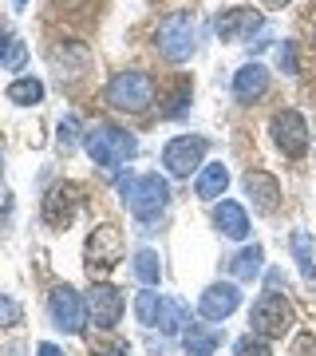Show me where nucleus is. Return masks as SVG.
<instances>
[{
  "label": "nucleus",
  "mask_w": 316,
  "mask_h": 356,
  "mask_svg": "<svg viewBox=\"0 0 316 356\" xmlns=\"http://www.w3.org/2000/svg\"><path fill=\"white\" fill-rule=\"evenodd\" d=\"M119 261H123V234H119L115 226H99L88 238V269H91V277L103 273V269H115Z\"/></svg>",
  "instance_id": "nucleus-10"
},
{
  "label": "nucleus",
  "mask_w": 316,
  "mask_h": 356,
  "mask_svg": "<svg viewBox=\"0 0 316 356\" xmlns=\"http://www.w3.org/2000/svg\"><path fill=\"white\" fill-rule=\"evenodd\" d=\"M135 277H139L147 289L158 285V277H163V261H158L154 250H139V254H135Z\"/></svg>",
  "instance_id": "nucleus-23"
},
{
  "label": "nucleus",
  "mask_w": 316,
  "mask_h": 356,
  "mask_svg": "<svg viewBox=\"0 0 316 356\" xmlns=\"http://www.w3.org/2000/svg\"><path fill=\"white\" fill-rule=\"evenodd\" d=\"M269 91V67L265 64H245L233 76V99L238 103H257Z\"/></svg>",
  "instance_id": "nucleus-14"
},
{
  "label": "nucleus",
  "mask_w": 316,
  "mask_h": 356,
  "mask_svg": "<svg viewBox=\"0 0 316 356\" xmlns=\"http://www.w3.org/2000/svg\"><path fill=\"white\" fill-rule=\"evenodd\" d=\"M277 60H281V72H297V48H292L289 40H285V44H281V51H277Z\"/></svg>",
  "instance_id": "nucleus-28"
},
{
  "label": "nucleus",
  "mask_w": 316,
  "mask_h": 356,
  "mask_svg": "<svg viewBox=\"0 0 316 356\" xmlns=\"http://www.w3.org/2000/svg\"><path fill=\"white\" fill-rule=\"evenodd\" d=\"M273 4H281V0H273Z\"/></svg>",
  "instance_id": "nucleus-38"
},
{
  "label": "nucleus",
  "mask_w": 316,
  "mask_h": 356,
  "mask_svg": "<svg viewBox=\"0 0 316 356\" xmlns=\"http://www.w3.org/2000/svg\"><path fill=\"white\" fill-rule=\"evenodd\" d=\"M214 226L226 234V238H233V242H241V238H249V214H245V206L241 202H217L214 206Z\"/></svg>",
  "instance_id": "nucleus-16"
},
{
  "label": "nucleus",
  "mask_w": 316,
  "mask_h": 356,
  "mask_svg": "<svg viewBox=\"0 0 316 356\" xmlns=\"http://www.w3.org/2000/svg\"><path fill=\"white\" fill-rule=\"evenodd\" d=\"M313 348H316V337H301L297 341V356H313Z\"/></svg>",
  "instance_id": "nucleus-30"
},
{
  "label": "nucleus",
  "mask_w": 316,
  "mask_h": 356,
  "mask_svg": "<svg viewBox=\"0 0 316 356\" xmlns=\"http://www.w3.org/2000/svg\"><path fill=\"white\" fill-rule=\"evenodd\" d=\"M119 194H123L126 210L139 222H151L170 206V182L163 175H126L119 182Z\"/></svg>",
  "instance_id": "nucleus-1"
},
{
  "label": "nucleus",
  "mask_w": 316,
  "mask_h": 356,
  "mask_svg": "<svg viewBox=\"0 0 316 356\" xmlns=\"http://www.w3.org/2000/svg\"><path fill=\"white\" fill-rule=\"evenodd\" d=\"M217 344H222V332L210 329V325H186V332H182L186 356H214Z\"/></svg>",
  "instance_id": "nucleus-18"
},
{
  "label": "nucleus",
  "mask_w": 316,
  "mask_h": 356,
  "mask_svg": "<svg viewBox=\"0 0 316 356\" xmlns=\"http://www.w3.org/2000/svg\"><path fill=\"white\" fill-rule=\"evenodd\" d=\"M241 305V293L233 281H214V285H206L202 297H198V313L206 321H226L229 313H238Z\"/></svg>",
  "instance_id": "nucleus-11"
},
{
  "label": "nucleus",
  "mask_w": 316,
  "mask_h": 356,
  "mask_svg": "<svg viewBox=\"0 0 316 356\" xmlns=\"http://www.w3.org/2000/svg\"><path fill=\"white\" fill-rule=\"evenodd\" d=\"M8 64H13V67H20V64H24V44H20V40H16V44H13V51H8Z\"/></svg>",
  "instance_id": "nucleus-31"
},
{
  "label": "nucleus",
  "mask_w": 316,
  "mask_h": 356,
  "mask_svg": "<svg viewBox=\"0 0 316 356\" xmlns=\"http://www.w3.org/2000/svg\"><path fill=\"white\" fill-rule=\"evenodd\" d=\"M63 4H79V0H63Z\"/></svg>",
  "instance_id": "nucleus-35"
},
{
  "label": "nucleus",
  "mask_w": 316,
  "mask_h": 356,
  "mask_svg": "<svg viewBox=\"0 0 316 356\" xmlns=\"http://www.w3.org/2000/svg\"><path fill=\"white\" fill-rule=\"evenodd\" d=\"M13 4H16V8H24V4H28V0H13Z\"/></svg>",
  "instance_id": "nucleus-34"
},
{
  "label": "nucleus",
  "mask_w": 316,
  "mask_h": 356,
  "mask_svg": "<svg viewBox=\"0 0 316 356\" xmlns=\"http://www.w3.org/2000/svg\"><path fill=\"white\" fill-rule=\"evenodd\" d=\"M158 313H163V297L154 289H142L139 297H135V317H139V325L158 329Z\"/></svg>",
  "instance_id": "nucleus-22"
},
{
  "label": "nucleus",
  "mask_w": 316,
  "mask_h": 356,
  "mask_svg": "<svg viewBox=\"0 0 316 356\" xmlns=\"http://www.w3.org/2000/svg\"><path fill=\"white\" fill-rule=\"evenodd\" d=\"M72 218H76V186H51L44 198V222L63 229Z\"/></svg>",
  "instance_id": "nucleus-15"
},
{
  "label": "nucleus",
  "mask_w": 316,
  "mask_h": 356,
  "mask_svg": "<svg viewBox=\"0 0 316 356\" xmlns=\"http://www.w3.org/2000/svg\"><path fill=\"white\" fill-rule=\"evenodd\" d=\"M186 309H182V301H174V297H163V313H158V329L163 332H186Z\"/></svg>",
  "instance_id": "nucleus-24"
},
{
  "label": "nucleus",
  "mask_w": 316,
  "mask_h": 356,
  "mask_svg": "<svg viewBox=\"0 0 316 356\" xmlns=\"http://www.w3.org/2000/svg\"><path fill=\"white\" fill-rule=\"evenodd\" d=\"M265 24L257 8H226V13H217L214 28L222 40H249L257 28Z\"/></svg>",
  "instance_id": "nucleus-13"
},
{
  "label": "nucleus",
  "mask_w": 316,
  "mask_h": 356,
  "mask_svg": "<svg viewBox=\"0 0 316 356\" xmlns=\"http://www.w3.org/2000/svg\"><path fill=\"white\" fill-rule=\"evenodd\" d=\"M107 103L119 107V111L139 115L154 103V79L147 72H119V76L107 83Z\"/></svg>",
  "instance_id": "nucleus-5"
},
{
  "label": "nucleus",
  "mask_w": 316,
  "mask_h": 356,
  "mask_svg": "<svg viewBox=\"0 0 316 356\" xmlns=\"http://www.w3.org/2000/svg\"><path fill=\"white\" fill-rule=\"evenodd\" d=\"M241 186H245V194H249V202L257 214H273L281 206V182L269 170H249V175L241 178Z\"/></svg>",
  "instance_id": "nucleus-12"
},
{
  "label": "nucleus",
  "mask_w": 316,
  "mask_h": 356,
  "mask_svg": "<svg viewBox=\"0 0 316 356\" xmlns=\"http://www.w3.org/2000/svg\"><path fill=\"white\" fill-rule=\"evenodd\" d=\"M229 186V170L222 163H210L198 170V178H194V194L198 198H206V202H214V198H222Z\"/></svg>",
  "instance_id": "nucleus-17"
},
{
  "label": "nucleus",
  "mask_w": 316,
  "mask_h": 356,
  "mask_svg": "<svg viewBox=\"0 0 316 356\" xmlns=\"http://www.w3.org/2000/svg\"><path fill=\"white\" fill-rule=\"evenodd\" d=\"M289 250H292V257H297V266H301L304 277L316 281V242H313V234H308V229H292Z\"/></svg>",
  "instance_id": "nucleus-19"
},
{
  "label": "nucleus",
  "mask_w": 316,
  "mask_h": 356,
  "mask_svg": "<svg viewBox=\"0 0 316 356\" xmlns=\"http://www.w3.org/2000/svg\"><path fill=\"white\" fill-rule=\"evenodd\" d=\"M194 44H198V24H194V16L190 13H170L158 24L154 32V48L163 51L170 64H182L194 56Z\"/></svg>",
  "instance_id": "nucleus-3"
},
{
  "label": "nucleus",
  "mask_w": 316,
  "mask_h": 356,
  "mask_svg": "<svg viewBox=\"0 0 316 356\" xmlns=\"http://www.w3.org/2000/svg\"><path fill=\"white\" fill-rule=\"evenodd\" d=\"M79 131H83V127H79V119H76V115H63V119H60V151H63V154H67L79 139H83Z\"/></svg>",
  "instance_id": "nucleus-25"
},
{
  "label": "nucleus",
  "mask_w": 316,
  "mask_h": 356,
  "mask_svg": "<svg viewBox=\"0 0 316 356\" xmlns=\"http://www.w3.org/2000/svg\"><path fill=\"white\" fill-rule=\"evenodd\" d=\"M261 266H265V250H261V245H245V250L229 261V269H233L238 281H253L261 273Z\"/></svg>",
  "instance_id": "nucleus-20"
},
{
  "label": "nucleus",
  "mask_w": 316,
  "mask_h": 356,
  "mask_svg": "<svg viewBox=\"0 0 316 356\" xmlns=\"http://www.w3.org/2000/svg\"><path fill=\"white\" fill-rule=\"evenodd\" d=\"M83 151L95 159V166L103 170H119L126 159L139 154V139L123 127H111V123H95V127L83 135Z\"/></svg>",
  "instance_id": "nucleus-2"
},
{
  "label": "nucleus",
  "mask_w": 316,
  "mask_h": 356,
  "mask_svg": "<svg viewBox=\"0 0 316 356\" xmlns=\"http://www.w3.org/2000/svg\"><path fill=\"white\" fill-rule=\"evenodd\" d=\"M107 356H131V344H119V348H111Z\"/></svg>",
  "instance_id": "nucleus-33"
},
{
  "label": "nucleus",
  "mask_w": 316,
  "mask_h": 356,
  "mask_svg": "<svg viewBox=\"0 0 316 356\" xmlns=\"http://www.w3.org/2000/svg\"><path fill=\"white\" fill-rule=\"evenodd\" d=\"M210 151V139L202 135H178L163 147V166L174 178H190V170H202V159Z\"/></svg>",
  "instance_id": "nucleus-6"
},
{
  "label": "nucleus",
  "mask_w": 316,
  "mask_h": 356,
  "mask_svg": "<svg viewBox=\"0 0 316 356\" xmlns=\"http://www.w3.org/2000/svg\"><path fill=\"white\" fill-rule=\"evenodd\" d=\"M36 356H63V348H60V344H51V341H44L36 348Z\"/></svg>",
  "instance_id": "nucleus-32"
},
{
  "label": "nucleus",
  "mask_w": 316,
  "mask_h": 356,
  "mask_svg": "<svg viewBox=\"0 0 316 356\" xmlns=\"http://www.w3.org/2000/svg\"><path fill=\"white\" fill-rule=\"evenodd\" d=\"M233 356H273L269 353V341H261V337H241L238 344H233Z\"/></svg>",
  "instance_id": "nucleus-26"
},
{
  "label": "nucleus",
  "mask_w": 316,
  "mask_h": 356,
  "mask_svg": "<svg viewBox=\"0 0 316 356\" xmlns=\"http://www.w3.org/2000/svg\"><path fill=\"white\" fill-rule=\"evenodd\" d=\"M16 321H20V305H16L13 297L0 293V329H8V325H16Z\"/></svg>",
  "instance_id": "nucleus-27"
},
{
  "label": "nucleus",
  "mask_w": 316,
  "mask_h": 356,
  "mask_svg": "<svg viewBox=\"0 0 316 356\" xmlns=\"http://www.w3.org/2000/svg\"><path fill=\"white\" fill-rule=\"evenodd\" d=\"M0 170H4V154H0Z\"/></svg>",
  "instance_id": "nucleus-36"
},
{
  "label": "nucleus",
  "mask_w": 316,
  "mask_h": 356,
  "mask_svg": "<svg viewBox=\"0 0 316 356\" xmlns=\"http://www.w3.org/2000/svg\"><path fill=\"white\" fill-rule=\"evenodd\" d=\"M313 44H316V32H313Z\"/></svg>",
  "instance_id": "nucleus-37"
},
{
  "label": "nucleus",
  "mask_w": 316,
  "mask_h": 356,
  "mask_svg": "<svg viewBox=\"0 0 316 356\" xmlns=\"http://www.w3.org/2000/svg\"><path fill=\"white\" fill-rule=\"evenodd\" d=\"M16 40L8 36V28H0V64H4V60H8V48H13Z\"/></svg>",
  "instance_id": "nucleus-29"
},
{
  "label": "nucleus",
  "mask_w": 316,
  "mask_h": 356,
  "mask_svg": "<svg viewBox=\"0 0 316 356\" xmlns=\"http://www.w3.org/2000/svg\"><path fill=\"white\" fill-rule=\"evenodd\" d=\"M249 329L253 337L261 341H277L292 329V305L281 297V293H261L253 301V313H249Z\"/></svg>",
  "instance_id": "nucleus-4"
},
{
  "label": "nucleus",
  "mask_w": 316,
  "mask_h": 356,
  "mask_svg": "<svg viewBox=\"0 0 316 356\" xmlns=\"http://www.w3.org/2000/svg\"><path fill=\"white\" fill-rule=\"evenodd\" d=\"M8 103H20V107H32V103H40L44 99V83L40 79H32V76H20V79H13L8 83Z\"/></svg>",
  "instance_id": "nucleus-21"
},
{
  "label": "nucleus",
  "mask_w": 316,
  "mask_h": 356,
  "mask_svg": "<svg viewBox=\"0 0 316 356\" xmlns=\"http://www.w3.org/2000/svg\"><path fill=\"white\" fill-rule=\"evenodd\" d=\"M269 131H273V143H277V151L285 159H301L308 151V123H304L301 111H292V107L277 111L273 123H269Z\"/></svg>",
  "instance_id": "nucleus-7"
},
{
  "label": "nucleus",
  "mask_w": 316,
  "mask_h": 356,
  "mask_svg": "<svg viewBox=\"0 0 316 356\" xmlns=\"http://www.w3.org/2000/svg\"><path fill=\"white\" fill-rule=\"evenodd\" d=\"M123 309H126V301H123V293L115 289V285H107V281H95V285H91L88 317H91L95 329H115V325L123 321Z\"/></svg>",
  "instance_id": "nucleus-9"
},
{
  "label": "nucleus",
  "mask_w": 316,
  "mask_h": 356,
  "mask_svg": "<svg viewBox=\"0 0 316 356\" xmlns=\"http://www.w3.org/2000/svg\"><path fill=\"white\" fill-rule=\"evenodd\" d=\"M48 313H51V321H56V329L72 332V337L83 332V325H88V301H83L72 285H56V289H51Z\"/></svg>",
  "instance_id": "nucleus-8"
}]
</instances>
